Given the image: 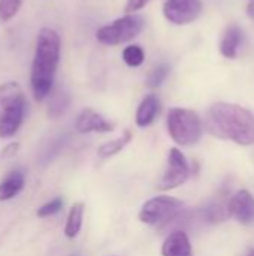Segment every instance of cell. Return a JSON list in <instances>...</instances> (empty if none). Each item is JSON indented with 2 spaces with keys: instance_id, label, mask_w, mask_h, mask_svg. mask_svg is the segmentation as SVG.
Segmentation results:
<instances>
[{
  "instance_id": "cb8c5ba5",
  "label": "cell",
  "mask_w": 254,
  "mask_h": 256,
  "mask_svg": "<svg viewBox=\"0 0 254 256\" xmlns=\"http://www.w3.org/2000/svg\"><path fill=\"white\" fill-rule=\"evenodd\" d=\"M148 2L150 0H127L124 10H126V14H135L136 10L142 9Z\"/></svg>"
},
{
  "instance_id": "5b68a950",
  "label": "cell",
  "mask_w": 254,
  "mask_h": 256,
  "mask_svg": "<svg viewBox=\"0 0 254 256\" xmlns=\"http://www.w3.org/2000/svg\"><path fill=\"white\" fill-rule=\"evenodd\" d=\"M144 27V20L136 14H126L121 18L114 20L112 22L102 26L97 33L96 39L103 45H121L133 38H136Z\"/></svg>"
},
{
  "instance_id": "484cf974",
  "label": "cell",
  "mask_w": 254,
  "mask_h": 256,
  "mask_svg": "<svg viewBox=\"0 0 254 256\" xmlns=\"http://www.w3.org/2000/svg\"><path fill=\"white\" fill-rule=\"evenodd\" d=\"M249 14L252 18H254V2H250V4H249Z\"/></svg>"
},
{
  "instance_id": "4316f807",
  "label": "cell",
  "mask_w": 254,
  "mask_h": 256,
  "mask_svg": "<svg viewBox=\"0 0 254 256\" xmlns=\"http://www.w3.org/2000/svg\"><path fill=\"white\" fill-rule=\"evenodd\" d=\"M247 256H254V250H252V252H250Z\"/></svg>"
},
{
  "instance_id": "d4e9b609",
  "label": "cell",
  "mask_w": 254,
  "mask_h": 256,
  "mask_svg": "<svg viewBox=\"0 0 254 256\" xmlns=\"http://www.w3.org/2000/svg\"><path fill=\"white\" fill-rule=\"evenodd\" d=\"M18 144L16 142H13V144H9L6 148H4V152H3V156L4 158H9L10 154H13V153H16V150H18Z\"/></svg>"
},
{
  "instance_id": "9c48e42d",
  "label": "cell",
  "mask_w": 254,
  "mask_h": 256,
  "mask_svg": "<svg viewBox=\"0 0 254 256\" xmlns=\"http://www.w3.org/2000/svg\"><path fill=\"white\" fill-rule=\"evenodd\" d=\"M231 218L243 225H250L254 222V196L247 189H241L232 195L228 202Z\"/></svg>"
},
{
  "instance_id": "7a4b0ae2",
  "label": "cell",
  "mask_w": 254,
  "mask_h": 256,
  "mask_svg": "<svg viewBox=\"0 0 254 256\" xmlns=\"http://www.w3.org/2000/svg\"><path fill=\"white\" fill-rule=\"evenodd\" d=\"M207 130L220 140L232 141L238 146L254 144V116L247 108L229 104H214L205 117Z\"/></svg>"
},
{
  "instance_id": "6da1fadb",
  "label": "cell",
  "mask_w": 254,
  "mask_h": 256,
  "mask_svg": "<svg viewBox=\"0 0 254 256\" xmlns=\"http://www.w3.org/2000/svg\"><path fill=\"white\" fill-rule=\"evenodd\" d=\"M60 34L51 27H42L36 34L34 54L30 68V88L36 102H42L51 93L60 64Z\"/></svg>"
},
{
  "instance_id": "ba28073f",
  "label": "cell",
  "mask_w": 254,
  "mask_h": 256,
  "mask_svg": "<svg viewBox=\"0 0 254 256\" xmlns=\"http://www.w3.org/2000/svg\"><path fill=\"white\" fill-rule=\"evenodd\" d=\"M202 14L201 0H166L163 4L165 18L175 26H187Z\"/></svg>"
},
{
  "instance_id": "8992f818",
  "label": "cell",
  "mask_w": 254,
  "mask_h": 256,
  "mask_svg": "<svg viewBox=\"0 0 254 256\" xmlns=\"http://www.w3.org/2000/svg\"><path fill=\"white\" fill-rule=\"evenodd\" d=\"M183 207L184 204L174 196H154L142 206L139 212V220L150 226L168 225L181 214Z\"/></svg>"
},
{
  "instance_id": "7402d4cb",
  "label": "cell",
  "mask_w": 254,
  "mask_h": 256,
  "mask_svg": "<svg viewBox=\"0 0 254 256\" xmlns=\"http://www.w3.org/2000/svg\"><path fill=\"white\" fill-rule=\"evenodd\" d=\"M64 144H66V136H61V138L54 140L46 148L42 150V154L39 156L40 164H48V162H51V160L60 153V150L64 147Z\"/></svg>"
},
{
  "instance_id": "e0dca14e",
  "label": "cell",
  "mask_w": 254,
  "mask_h": 256,
  "mask_svg": "<svg viewBox=\"0 0 254 256\" xmlns=\"http://www.w3.org/2000/svg\"><path fill=\"white\" fill-rule=\"evenodd\" d=\"M202 220L208 222V224H220L225 222L231 218L228 204H222V202H211L208 204L205 208H202Z\"/></svg>"
},
{
  "instance_id": "5bb4252c",
  "label": "cell",
  "mask_w": 254,
  "mask_h": 256,
  "mask_svg": "<svg viewBox=\"0 0 254 256\" xmlns=\"http://www.w3.org/2000/svg\"><path fill=\"white\" fill-rule=\"evenodd\" d=\"M25 184L24 174L19 170L10 171L1 182H0V201H9L13 200Z\"/></svg>"
},
{
  "instance_id": "ffe728a7",
  "label": "cell",
  "mask_w": 254,
  "mask_h": 256,
  "mask_svg": "<svg viewBox=\"0 0 254 256\" xmlns=\"http://www.w3.org/2000/svg\"><path fill=\"white\" fill-rule=\"evenodd\" d=\"M22 6V0H0V21L9 22L16 16Z\"/></svg>"
},
{
  "instance_id": "3957f363",
  "label": "cell",
  "mask_w": 254,
  "mask_h": 256,
  "mask_svg": "<svg viewBox=\"0 0 254 256\" xmlns=\"http://www.w3.org/2000/svg\"><path fill=\"white\" fill-rule=\"evenodd\" d=\"M27 110L22 87L16 81L0 84V138H9L21 128Z\"/></svg>"
},
{
  "instance_id": "ac0fdd59",
  "label": "cell",
  "mask_w": 254,
  "mask_h": 256,
  "mask_svg": "<svg viewBox=\"0 0 254 256\" xmlns=\"http://www.w3.org/2000/svg\"><path fill=\"white\" fill-rule=\"evenodd\" d=\"M69 105H70V99H69L67 93H64V92L55 93V94L52 96L51 102H49V106H48V114H49V117L57 118V117L63 116V114L67 111Z\"/></svg>"
},
{
  "instance_id": "30bf717a",
  "label": "cell",
  "mask_w": 254,
  "mask_h": 256,
  "mask_svg": "<svg viewBox=\"0 0 254 256\" xmlns=\"http://www.w3.org/2000/svg\"><path fill=\"white\" fill-rule=\"evenodd\" d=\"M75 129L79 134H108L114 130V124L97 111L91 108H84L75 120Z\"/></svg>"
},
{
  "instance_id": "7c38bea8",
  "label": "cell",
  "mask_w": 254,
  "mask_h": 256,
  "mask_svg": "<svg viewBox=\"0 0 254 256\" xmlns=\"http://www.w3.org/2000/svg\"><path fill=\"white\" fill-rule=\"evenodd\" d=\"M159 112H160V99L153 93L147 94L141 100V104L136 110L135 122L139 128H147V126L153 124V122L156 120Z\"/></svg>"
},
{
  "instance_id": "52a82bcc",
  "label": "cell",
  "mask_w": 254,
  "mask_h": 256,
  "mask_svg": "<svg viewBox=\"0 0 254 256\" xmlns=\"http://www.w3.org/2000/svg\"><path fill=\"white\" fill-rule=\"evenodd\" d=\"M192 174L187 158L180 148H171L168 156V166L160 180V189L169 190L183 186Z\"/></svg>"
},
{
  "instance_id": "d6986e66",
  "label": "cell",
  "mask_w": 254,
  "mask_h": 256,
  "mask_svg": "<svg viewBox=\"0 0 254 256\" xmlns=\"http://www.w3.org/2000/svg\"><path fill=\"white\" fill-rule=\"evenodd\" d=\"M123 60L130 68H139L145 60V52L139 45H129L123 50Z\"/></svg>"
},
{
  "instance_id": "2e32d148",
  "label": "cell",
  "mask_w": 254,
  "mask_h": 256,
  "mask_svg": "<svg viewBox=\"0 0 254 256\" xmlns=\"http://www.w3.org/2000/svg\"><path fill=\"white\" fill-rule=\"evenodd\" d=\"M130 141H132V132H130V130H124V134H123L121 136H118V138H115V140H112V141H108V142L102 144V146L99 147V150H97V154H99V158H102V159H108V158H111V156H115V154H118Z\"/></svg>"
},
{
  "instance_id": "603a6c76",
  "label": "cell",
  "mask_w": 254,
  "mask_h": 256,
  "mask_svg": "<svg viewBox=\"0 0 254 256\" xmlns=\"http://www.w3.org/2000/svg\"><path fill=\"white\" fill-rule=\"evenodd\" d=\"M63 208V200L61 198H54L51 201H48L46 204L40 206L37 208V218H49L54 216L55 213H58Z\"/></svg>"
},
{
  "instance_id": "8fae6325",
  "label": "cell",
  "mask_w": 254,
  "mask_h": 256,
  "mask_svg": "<svg viewBox=\"0 0 254 256\" xmlns=\"http://www.w3.org/2000/svg\"><path fill=\"white\" fill-rule=\"evenodd\" d=\"M163 256H193L189 236L183 230L171 232L162 246Z\"/></svg>"
},
{
  "instance_id": "9a60e30c",
  "label": "cell",
  "mask_w": 254,
  "mask_h": 256,
  "mask_svg": "<svg viewBox=\"0 0 254 256\" xmlns=\"http://www.w3.org/2000/svg\"><path fill=\"white\" fill-rule=\"evenodd\" d=\"M84 212L85 206L82 202H75L67 214V220L64 225V236L67 238H75L78 237L81 228H82V220H84Z\"/></svg>"
},
{
  "instance_id": "4fadbf2b",
  "label": "cell",
  "mask_w": 254,
  "mask_h": 256,
  "mask_svg": "<svg viewBox=\"0 0 254 256\" xmlns=\"http://www.w3.org/2000/svg\"><path fill=\"white\" fill-rule=\"evenodd\" d=\"M243 42V30L240 26L232 24L226 28L222 42H220V52L226 58H237L240 45Z\"/></svg>"
},
{
  "instance_id": "44dd1931",
  "label": "cell",
  "mask_w": 254,
  "mask_h": 256,
  "mask_svg": "<svg viewBox=\"0 0 254 256\" xmlns=\"http://www.w3.org/2000/svg\"><path fill=\"white\" fill-rule=\"evenodd\" d=\"M169 72H171V68H169L166 63H162V64L156 66V68L151 70V74L148 75V80H147L148 87H151V88L160 87V86L165 82V80L168 78Z\"/></svg>"
},
{
  "instance_id": "277c9868",
  "label": "cell",
  "mask_w": 254,
  "mask_h": 256,
  "mask_svg": "<svg viewBox=\"0 0 254 256\" xmlns=\"http://www.w3.org/2000/svg\"><path fill=\"white\" fill-rule=\"evenodd\" d=\"M166 124L171 138L183 147L195 146L204 134L201 117L187 108H171L168 112Z\"/></svg>"
}]
</instances>
